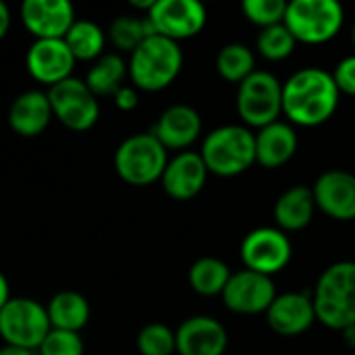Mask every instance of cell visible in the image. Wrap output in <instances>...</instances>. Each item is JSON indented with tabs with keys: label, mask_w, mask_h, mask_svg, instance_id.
<instances>
[{
	"label": "cell",
	"mask_w": 355,
	"mask_h": 355,
	"mask_svg": "<svg viewBox=\"0 0 355 355\" xmlns=\"http://www.w3.org/2000/svg\"><path fill=\"white\" fill-rule=\"evenodd\" d=\"M339 96L331 73L306 67L283 83V114L293 125L318 127L335 114Z\"/></svg>",
	"instance_id": "obj_1"
},
{
	"label": "cell",
	"mask_w": 355,
	"mask_h": 355,
	"mask_svg": "<svg viewBox=\"0 0 355 355\" xmlns=\"http://www.w3.org/2000/svg\"><path fill=\"white\" fill-rule=\"evenodd\" d=\"M312 302L316 320L327 329L341 333L355 324V262L343 260L331 264L318 277Z\"/></svg>",
	"instance_id": "obj_2"
},
{
	"label": "cell",
	"mask_w": 355,
	"mask_h": 355,
	"mask_svg": "<svg viewBox=\"0 0 355 355\" xmlns=\"http://www.w3.org/2000/svg\"><path fill=\"white\" fill-rule=\"evenodd\" d=\"M127 67L135 89L162 92L179 77L183 52L177 42L162 35H150L129 54Z\"/></svg>",
	"instance_id": "obj_3"
},
{
	"label": "cell",
	"mask_w": 355,
	"mask_h": 355,
	"mask_svg": "<svg viewBox=\"0 0 355 355\" xmlns=\"http://www.w3.org/2000/svg\"><path fill=\"white\" fill-rule=\"evenodd\" d=\"M208 173L237 177L256 164V135L245 125H223L212 129L200 150Z\"/></svg>",
	"instance_id": "obj_4"
},
{
	"label": "cell",
	"mask_w": 355,
	"mask_h": 355,
	"mask_svg": "<svg viewBox=\"0 0 355 355\" xmlns=\"http://www.w3.org/2000/svg\"><path fill=\"white\" fill-rule=\"evenodd\" d=\"M166 164L168 150L152 133L131 135L114 152L116 175L133 187H148L160 181Z\"/></svg>",
	"instance_id": "obj_5"
},
{
	"label": "cell",
	"mask_w": 355,
	"mask_h": 355,
	"mask_svg": "<svg viewBox=\"0 0 355 355\" xmlns=\"http://www.w3.org/2000/svg\"><path fill=\"white\" fill-rule=\"evenodd\" d=\"M343 21L345 10L337 0H293L283 23L295 42L327 44L341 31Z\"/></svg>",
	"instance_id": "obj_6"
},
{
	"label": "cell",
	"mask_w": 355,
	"mask_h": 355,
	"mask_svg": "<svg viewBox=\"0 0 355 355\" xmlns=\"http://www.w3.org/2000/svg\"><path fill=\"white\" fill-rule=\"evenodd\" d=\"M237 112L248 129H262L283 112V83L268 71H254L237 87Z\"/></svg>",
	"instance_id": "obj_7"
},
{
	"label": "cell",
	"mask_w": 355,
	"mask_h": 355,
	"mask_svg": "<svg viewBox=\"0 0 355 355\" xmlns=\"http://www.w3.org/2000/svg\"><path fill=\"white\" fill-rule=\"evenodd\" d=\"M50 331L46 306L31 297H10L0 310V339L4 345L37 352Z\"/></svg>",
	"instance_id": "obj_8"
},
{
	"label": "cell",
	"mask_w": 355,
	"mask_h": 355,
	"mask_svg": "<svg viewBox=\"0 0 355 355\" xmlns=\"http://www.w3.org/2000/svg\"><path fill=\"white\" fill-rule=\"evenodd\" d=\"M54 119L71 131H89L100 119V102L85 85V79L69 77L48 87Z\"/></svg>",
	"instance_id": "obj_9"
},
{
	"label": "cell",
	"mask_w": 355,
	"mask_h": 355,
	"mask_svg": "<svg viewBox=\"0 0 355 355\" xmlns=\"http://www.w3.org/2000/svg\"><path fill=\"white\" fill-rule=\"evenodd\" d=\"M243 266L252 272L272 277L285 270L293 256V245L287 233L277 227H258L241 241Z\"/></svg>",
	"instance_id": "obj_10"
},
{
	"label": "cell",
	"mask_w": 355,
	"mask_h": 355,
	"mask_svg": "<svg viewBox=\"0 0 355 355\" xmlns=\"http://www.w3.org/2000/svg\"><path fill=\"white\" fill-rule=\"evenodd\" d=\"M154 35H162L173 42L196 37L208 21V12L198 0H156L146 15Z\"/></svg>",
	"instance_id": "obj_11"
},
{
	"label": "cell",
	"mask_w": 355,
	"mask_h": 355,
	"mask_svg": "<svg viewBox=\"0 0 355 355\" xmlns=\"http://www.w3.org/2000/svg\"><path fill=\"white\" fill-rule=\"evenodd\" d=\"M277 295L279 293L270 277L243 268L231 275L223 291V304L235 314L256 316V314H266V310L270 308Z\"/></svg>",
	"instance_id": "obj_12"
},
{
	"label": "cell",
	"mask_w": 355,
	"mask_h": 355,
	"mask_svg": "<svg viewBox=\"0 0 355 355\" xmlns=\"http://www.w3.org/2000/svg\"><path fill=\"white\" fill-rule=\"evenodd\" d=\"M19 12L23 27L33 40H64L77 21L69 0H25Z\"/></svg>",
	"instance_id": "obj_13"
},
{
	"label": "cell",
	"mask_w": 355,
	"mask_h": 355,
	"mask_svg": "<svg viewBox=\"0 0 355 355\" xmlns=\"http://www.w3.org/2000/svg\"><path fill=\"white\" fill-rule=\"evenodd\" d=\"M75 62L64 40H33L25 54L27 73L48 87L73 77Z\"/></svg>",
	"instance_id": "obj_14"
},
{
	"label": "cell",
	"mask_w": 355,
	"mask_h": 355,
	"mask_svg": "<svg viewBox=\"0 0 355 355\" xmlns=\"http://www.w3.org/2000/svg\"><path fill=\"white\" fill-rule=\"evenodd\" d=\"M316 208L333 220H355V175L347 171H327L312 187Z\"/></svg>",
	"instance_id": "obj_15"
},
{
	"label": "cell",
	"mask_w": 355,
	"mask_h": 355,
	"mask_svg": "<svg viewBox=\"0 0 355 355\" xmlns=\"http://www.w3.org/2000/svg\"><path fill=\"white\" fill-rule=\"evenodd\" d=\"M208 168L200 156V152H179L177 156L168 158V164L162 173V189L168 198L177 202L193 200L206 185Z\"/></svg>",
	"instance_id": "obj_16"
},
{
	"label": "cell",
	"mask_w": 355,
	"mask_h": 355,
	"mask_svg": "<svg viewBox=\"0 0 355 355\" xmlns=\"http://www.w3.org/2000/svg\"><path fill=\"white\" fill-rule=\"evenodd\" d=\"M179 355H225L229 335L223 322L212 316H191L175 331Z\"/></svg>",
	"instance_id": "obj_17"
},
{
	"label": "cell",
	"mask_w": 355,
	"mask_h": 355,
	"mask_svg": "<svg viewBox=\"0 0 355 355\" xmlns=\"http://www.w3.org/2000/svg\"><path fill=\"white\" fill-rule=\"evenodd\" d=\"M268 327L281 337H300L316 322L312 295L306 293H281L266 310Z\"/></svg>",
	"instance_id": "obj_18"
},
{
	"label": "cell",
	"mask_w": 355,
	"mask_h": 355,
	"mask_svg": "<svg viewBox=\"0 0 355 355\" xmlns=\"http://www.w3.org/2000/svg\"><path fill=\"white\" fill-rule=\"evenodd\" d=\"M150 133L166 150L187 152V148L193 146L202 133V116L187 104H173L158 116Z\"/></svg>",
	"instance_id": "obj_19"
},
{
	"label": "cell",
	"mask_w": 355,
	"mask_h": 355,
	"mask_svg": "<svg viewBox=\"0 0 355 355\" xmlns=\"http://www.w3.org/2000/svg\"><path fill=\"white\" fill-rule=\"evenodd\" d=\"M52 106L48 94L42 89H29L15 98L8 108V127L21 137H37L52 123Z\"/></svg>",
	"instance_id": "obj_20"
},
{
	"label": "cell",
	"mask_w": 355,
	"mask_h": 355,
	"mask_svg": "<svg viewBox=\"0 0 355 355\" xmlns=\"http://www.w3.org/2000/svg\"><path fill=\"white\" fill-rule=\"evenodd\" d=\"M256 162L264 168L285 166L297 152V135L289 123H272L256 133Z\"/></svg>",
	"instance_id": "obj_21"
},
{
	"label": "cell",
	"mask_w": 355,
	"mask_h": 355,
	"mask_svg": "<svg viewBox=\"0 0 355 355\" xmlns=\"http://www.w3.org/2000/svg\"><path fill=\"white\" fill-rule=\"evenodd\" d=\"M316 200L310 187L295 185L283 191L275 204V220L277 229L283 233H295L306 229L316 212Z\"/></svg>",
	"instance_id": "obj_22"
},
{
	"label": "cell",
	"mask_w": 355,
	"mask_h": 355,
	"mask_svg": "<svg viewBox=\"0 0 355 355\" xmlns=\"http://www.w3.org/2000/svg\"><path fill=\"white\" fill-rule=\"evenodd\" d=\"M46 310L52 329L71 331V333H81V329L89 322V314H92L87 300L77 291L56 293L48 302Z\"/></svg>",
	"instance_id": "obj_23"
},
{
	"label": "cell",
	"mask_w": 355,
	"mask_h": 355,
	"mask_svg": "<svg viewBox=\"0 0 355 355\" xmlns=\"http://www.w3.org/2000/svg\"><path fill=\"white\" fill-rule=\"evenodd\" d=\"M129 75V67L121 54H102L87 71L85 85L96 98L114 96L125 83V77Z\"/></svg>",
	"instance_id": "obj_24"
},
{
	"label": "cell",
	"mask_w": 355,
	"mask_h": 355,
	"mask_svg": "<svg viewBox=\"0 0 355 355\" xmlns=\"http://www.w3.org/2000/svg\"><path fill=\"white\" fill-rule=\"evenodd\" d=\"M231 275L233 272L229 270L227 262H223L218 258H212V256H206V258L196 260L189 266L187 279H189V287L198 295L214 297V295H223Z\"/></svg>",
	"instance_id": "obj_25"
},
{
	"label": "cell",
	"mask_w": 355,
	"mask_h": 355,
	"mask_svg": "<svg viewBox=\"0 0 355 355\" xmlns=\"http://www.w3.org/2000/svg\"><path fill=\"white\" fill-rule=\"evenodd\" d=\"M106 40L108 37L104 29L87 19H77L69 29V33L64 35V42L71 54L75 56V60H92V62H96L104 54Z\"/></svg>",
	"instance_id": "obj_26"
},
{
	"label": "cell",
	"mask_w": 355,
	"mask_h": 355,
	"mask_svg": "<svg viewBox=\"0 0 355 355\" xmlns=\"http://www.w3.org/2000/svg\"><path fill=\"white\" fill-rule=\"evenodd\" d=\"M256 69V56L250 46L245 44H227L218 50L216 54V73L231 81V83H241L245 81Z\"/></svg>",
	"instance_id": "obj_27"
},
{
	"label": "cell",
	"mask_w": 355,
	"mask_h": 355,
	"mask_svg": "<svg viewBox=\"0 0 355 355\" xmlns=\"http://www.w3.org/2000/svg\"><path fill=\"white\" fill-rule=\"evenodd\" d=\"M154 35L150 23L146 17H133V15H121L116 17L110 27L106 37L119 52H133L146 37Z\"/></svg>",
	"instance_id": "obj_28"
},
{
	"label": "cell",
	"mask_w": 355,
	"mask_h": 355,
	"mask_svg": "<svg viewBox=\"0 0 355 355\" xmlns=\"http://www.w3.org/2000/svg\"><path fill=\"white\" fill-rule=\"evenodd\" d=\"M297 42L295 37L291 35V31L285 27V23L281 25H272V27H266L258 33V40H256V48L258 52L266 58V60H272V62H279V60H285L293 54Z\"/></svg>",
	"instance_id": "obj_29"
},
{
	"label": "cell",
	"mask_w": 355,
	"mask_h": 355,
	"mask_svg": "<svg viewBox=\"0 0 355 355\" xmlns=\"http://www.w3.org/2000/svg\"><path fill=\"white\" fill-rule=\"evenodd\" d=\"M137 352L141 355H173L177 354L175 331L166 324L152 322L146 324L137 335Z\"/></svg>",
	"instance_id": "obj_30"
},
{
	"label": "cell",
	"mask_w": 355,
	"mask_h": 355,
	"mask_svg": "<svg viewBox=\"0 0 355 355\" xmlns=\"http://www.w3.org/2000/svg\"><path fill=\"white\" fill-rule=\"evenodd\" d=\"M287 4L289 2L285 0H245L241 4V10L250 23L258 25L260 29H266L285 21Z\"/></svg>",
	"instance_id": "obj_31"
},
{
	"label": "cell",
	"mask_w": 355,
	"mask_h": 355,
	"mask_svg": "<svg viewBox=\"0 0 355 355\" xmlns=\"http://www.w3.org/2000/svg\"><path fill=\"white\" fill-rule=\"evenodd\" d=\"M40 355H83L85 354V343L79 333L71 331H58L52 329L42 345L37 347Z\"/></svg>",
	"instance_id": "obj_32"
},
{
	"label": "cell",
	"mask_w": 355,
	"mask_h": 355,
	"mask_svg": "<svg viewBox=\"0 0 355 355\" xmlns=\"http://www.w3.org/2000/svg\"><path fill=\"white\" fill-rule=\"evenodd\" d=\"M331 75H333V81H335L339 94L355 96V54L339 60Z\"/></svg>",
	"instance_id": "obj_33"
},
{
	"label": "cell",
	"mask_w": 355,
	"mask_h": 355,
	"mask_svg": "<svg viewBox=\"0 0 355 355\" xmlns=\"http://www.w3.org/2000/svg\"><path fill=\"white\" fill-rule=\"evenodd\" d=\"M112 98H114V106L123 112H131L139 104V96H137V89L133 85H123Z\"/></svg>",
	"instance_id": "obj_34"
},
{
	"label": "cell",
	"mask_w": 355,
	"mask_h": 355,
	"mask_svg": "<svg viewBox=\"0 0 355 355\" xmlns=\"http://www.w3.org/2000/svg\"><path fill=\"white\" fill-rule=\"evenodd\" d=\"M8 29H10V10H8V6L0 0V42L6 37Z\"/></svg>",
	"instance_id": "obj_35"
},
{
	"label": "cell",
	"mask_w": 355,
	"mask_h": 355,
	"mask_svg": "<svg viewBox=\"0 0 355 355\" xmlns=\"http://www.w3.org/2000/svg\"><path fill=\"white\" fill-rule=\"evenodd\" d=\"M8 300H10V287H8L6 277L0 272V310L8 304Z\"/></svg>",
	"instance_id": "obj_36"
},
{
	"label": "cell",
	"mask_w": 355,
	"mask_h": 355,
	"mask_svg": "<svg viewBox=\"0 0 355 355\" xmlns=\"http://www.w3.org/2000/svg\"><path fill=\"white\" fill-rule=\"evenodd\" d=\"M341 335H343L345 345H347L349 349H355V324H349L347 329H343Z\"/></svg>",
	"instance_id": "obj_37"
},
{
	"label": "cell",
	"mask_w": 355,
	"mask_h": 355,
	"mask_svg": "<svg viewBox=\"0 0 355 355\" xmlns=\"http://www.w3.org/2000/svg\"><path fill=\"white\" fill-rule=\"evenodd\" d=\"M0 355H35L29 349H21V347H12V345H2L0 347Z\"/></svg>",
	"instance_id": "obj_38"
},
{
	"label": "cell",
	"mask_w": 355,
	"mask_h": 355,
	"mask_svg": "<svg viewBox=\"0 0 355 355\" xmlns=\"http://www.w3.org/2000/svg\"><path fill=\"white\" fill-rule=\"evenodd\" d=\"M156 4V0H131V6L137 8V10H144L146 15L152 10V6Z\"/></svg>",
	"instance_id": "obj_39"
},
{
	"label": "cell",
	"mask_w": 355,
	"mask_h": 355,
	"mask_svg": "<svg viewBox=\"0 0 355 355\" xmlns=\"http://www.w3.org/2000/svg\"><path fill=\"white\" fill-rule=\"evenodd\" d=\"M352 42H354V46H355V23H354V27H352Z\"/></svg>",
	"instance_id": "obj_40"
}]
</instances>
